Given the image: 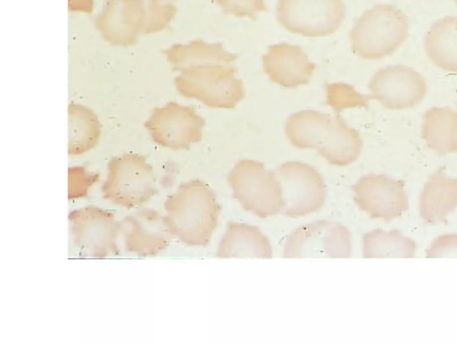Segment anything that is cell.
<instances>
[{"label": "cell", "mask_w": 457, "mask_h": 343, "mask_svg": "<svg viewBox=\"0 0 457 343\" xmlns=\"http://www.w3.org/2000/svg\"><path fill=\"white\" fill-rule=\"evenodd\" d=\"M373 98L390 110L412 108L422 101L427 84L418 71L405 65L378 70L369 83Z\"/></svg>", "instance_id": "11"}, {"label": "cell", "mask_w": 457, "mask_h": 343, "mask_svg": "<svg viewBox=\"0 0 457 343\" xmlns=\"http://www.w3.org/2000/svg\"><path fill=\"white\" fill-rule=\"evenodd\" d=\"M457 207V178L436 171L425 184L420 198V213L428 223H437Z\"/></svg>", "instance_id": "18"}, {"label": "cell", "mask_w": 457, "mask_h": 343, "mask_svg": "<svg viewBox=\"0 0 457 343\" xmlns=\"http://www.w3.org/2000/svg\"><path fill=\"white\" fill-rule=\"evenodd\" d=\"M352 238L348 229L337 222L316 221L303 225L288 236L284 257H350Z\"/></svg>", "instance_id": "10"}, {"label": "cell", "mask_w": 457, "mask_h": 343, "mask_svg": "<svg viewBox=\"0 0 457 343\" xmlns=\"http://www.w3.org/2000/svg\"><path fill=\"white\" fill-rule=\"evenodd\" d=\"M281 185L284 198L282 213L299 218L320 210L326 201V184L320 173L312 166L288 162L275 172Z\"/></svg>", "instance_id": "8"}, {"label": "cell", "mask_w": 457, "mask_h": 343, "mask_svg": "<svg viewBox=\"0 0 457 343\" xmlns=\"http://www.w3.org/2000/svg\"><path fill=\"white\" fill-rule=\"evenodd\" d=\"M204 124L194 106L169 102L154 108L144 126L155 144L173 150H187L202 140Z\"/></svg>", "instance_id": "9"}, {"label": "cell", "mask_w": 457, "mask_h": 343, "mask_svg": "<svg viewBox=\"0 0 457 343\" xmlns=\"http://www.w3.org/2000/svg\"><path fill=\"white\" fill-rule=\"evenodd\" d=\"M72 242L80 256L105 258L120 255L117 239L120 224L114 214L88 205L69 213Z\"/></svg>", "instance_id": "7"}, {"label": "cell", "mask_w": 457, "mask_h": 343, "mask_svg": "<svg viewBox=\"0 0 457 343\" xmlns=\"http://www.w3.org/2000/svg\"><path fill=\"white\" fill-rule=\"evenodd\" d=\"M225 14L248 17L255 20L259 13L266 11L264 0H215Z\"/></svg>", "instance_id": "26"}, {"label": "cell", "mask_w": 457, "mask_h": 343, "mask_svg": "<svg viewBox=\"0 0 457 343\" xmlns=\"http://www.w3.org/2000/svg\"><path fill=\"white\" fill-rule=\"evenodd\" d=\"M268 238L256 227L230 222L217 249L219 258H271Z\"/></svg>", "instance_id": "17"}, {"label": "cell", "mask_w": 457, "mask_h": 343, "mask_svg": "<svg viewBox=\"0 0 457 343\" xmlns=\"http://www.w3.org/2000/svg\"><path fill=\"white\" fill-rule=\"evenodd\" d=\"M327 104L337 113L345 108L368 107L371 95L358 93L355 88L345 83H332L326 87Z\"/></svg>", "instance_id": "24"}, {"label": "cell", "mask_w": 457, "mask_h": 343, "mask_svg": "<svg viewBox=\"0 0 457 343\" xmlns=\"http://www.w3.org/2000/svg\"><path fill=\"white\" fill-rule=\"evenodd\" d=\"M178 92L211 108H235L245 97L243 83L235 78L238 54L223 48L221 43L193 40L175 44L165 52Z\"/></svg>", "instance_id": "1"}, {"label": "cell", "mask_w": 457, "mask_h": 343, "mask_svg": "<svg viewBox=\"0 0 457 343\" xmlns=\"http://www.w3.org/2000/svg\"><path fill=\"white\" fill-rule=\"evenodd\" d=\"M353 191L356 205L372 218L390 221L408 209L403 183L385 174L361 177Z\"/></svg>", "instance_id": "12"}, {"label": "cell", "mask_w": 457, "mask_h": 343, "mask_svg": "<svg viewBox=\"0 0 457 343\" xmlns=\"http://www.w3.org/2000/svg\"><path fill=\"white\" fill-rule=\"evenodd\" d=\"M277 20L287 30L305 37L334 33L345 16L343 0H278Z\"/></svg>", "instance_id": "6"}, {"label": "cell", "mask_w": 457, "mask_h": 343, "mask_svg": "<svg viewBox=\"0 0 457 343\" xmlns=\"http://www.w3.org/2000/svg\"><path fill=\"white\" fill-rule=\"evenodd\" d=\"M407 16L390 4H378L366 11L350 33L353 51L360 57L378 60L395 52L407 39Z\"/></svg>", "instance_id": "3"}, {"label": "cell", "mask_w": 457, "mask_h": 343, "mask_svg": "<svg viewBox=\"0 0 457 343\" xmlns=\"http://www.w3.org/2000/svg\"><path fill=\"white\" fill-rule=\"evenodd\" d=\"M335 128L331 138L319 154L330 164L345 166L354 162L362 148L360 133L338 115H335Z\"/></svg>", "instance_id": "22"}, {"label": "cell", "mask_w": 457, "mask_h": 343, "mask_svg": "<svg viewBox=\"0 0 457 343\" xmlns=\"http://www.w3.org/2000/svg\"><path fill=\"white\" fill-rule=\"evenodd\" d=\"M71 12L91 13L94 8V0H68Z\"/></svg>", "instance_id": "29"}, {"label": "cell", "mask_w": 457, "mask_h": 343, "mask_svg": "<svg viewBox=\"0 0 457 343\" xmlns=\"http://www.w3.org/2000/svg\"><path fill=\"white\" fill-rule=\"evenodd\" d=\"M102 195L114 205L130 209L148 202L156 193L155 177L145 156L129 153L111 159Z\"/></svg>", "instance_id": "5"}, {"label": "cell", "mask_w": 457, "mask_h": 343, "mask_svg": "<svg viewBox=\"0 0 457 343\" xmlns=\"http://www.w3.org/2000/svg\"><path fill=\"white\" fill-rule=\"evenodd\" d=\"M457 4V0H453Z\"/></svg>", "instance_id": "30"}, {"label": "cell", "mask_w": 457, "mask_h": 343, "mask_svg": "<svg viewBox=\"0 0 457 343\" xmlns=\"http://www.w3.org/2000/svg\"><path fill=\"white\" fill-rule=\"evenodd\" d=\"M421 137L429 148L445 155L457 152V112L431 107L423 114Z\"/></svg>", "instance_id": "20"}, {"label": "cell", "mask_w": 457, "mask_h": 343, "mask_svg": "<svg viewBox=\"0 0 457 343\" xmlns=\"http://www.w3.org/2000/svg\"><path fill=\"white\" fill-rule=\"evenodd\" d=\"M164 209V221L171 235L194 247L209 243L220 212L215 193L201 180L179 185L166 198Z\"/></svg>", "instance_id": "2"}, {"label": "cell", "mask_w": 457, "mask_h": 343, "mask_svg": "<svg viewBox=\"0 0 457 343\" xmlns=\"http://www.w3.org/2000/svg\"><path fill=\"white\" fill-rule=\"evenodd\" d=\"M262 63L270 79L287 88L308 84L315 70L300 46L287 43L270 46Z\"/></svg>", "instance_id": "15"}, {"label": "cell", "mask_w": 457, "mask_h": 343, "mask_svg": "<svg viewBox=\"0 0 457 343\" xmlns=\"http://www.w3.org/2000/svg\"><path fill=\"white\" fill-rule=\"evenodd\" d=\"M425 50L440 69L457 72V17L445 16L434 22L425 36Z\"/></svg>", "instance_id": "19"}, {"label": "cell", "mask_w": 457, "mask_h": 343, "mask_svg": "<svg viewBox=\"0 0 457 343\" xmlns=\"http://www.w3.org/2000/svg\"><path fill=\"white\" fill-rule=\"evenodd\" d=\"M428 256H457V235H445L437 238L428 249Z\"/></svg>", "instance_id": "28"}, {"label": "cell", "mask_w": 457, "mask_h": 343, "mask_svg": "<svg viewBox=\"0 0 457 343\" xmlns=\"http://www.w3.org/2000/svg\"><path fill=\"white\" fill-rule=\"evenodd\" d=\"M120 224L125 249L141 257L154 256L164 251L173 237L164 216L154 209L137 210Z\"/></svg>", "instance_id": "14"}, {"label": "cell", "mask_w": 457, "mask_h": 343, "mask_svg": "<svg viewBox=\"0 0 457 343\" xmlns=\"http://www.w3.org/2000/svg\"><path fill=\"white\" fill-rule=\"evenodd\" d=\"M233 197L247 211L261 218L282 213L284 198L276 173L257 161H238L228 176Z\"/></svg>", "instance_id": "4"}, {"label": "cell", "mask_w": 457, "mask_h": 343, "mask_svg": "<svg viewBox=\"0 0 457 343\" xmlns=\"http://www.w3.org/2000/svg\"><path fill=\"white\" fill-rule=\"evenodd\" d=\"M334 126L335 116L304 110L290 115L285 125V132L294 146L319 151L330 139Z\"/></svg>", "instance_id": "16"}, {"label": "cell", "mask_w": 457, "mask_h": 343, "mask_svg": "<svg viewBox=\"0 0 457 343\" xmlns=\"http://www.w3.org/2000/svg\"><path fill=\"white\" fill-rule=\"evenodd\" d=\"M101 37L108 43L129 46L145 34L146 10L144 0H105L95 19Z\"/></svg>", "instance_id": "13"}, {"label": "cell", "mask_w": 457, "mask_h": 343, "mask_svg": "<svg viewBox=\"0 0 457 343\" xmlns=\"http://www.w3.org/2000/svg\"><path fill=\"white\" fill-rule=\"evenodd\" d=\"M414 254L415 243L397 230H376L363 236V257H412Z\"/></svg>", "instance_id": "23"}, {"label": "cell", "mask_w": 457, "mask_h": 343, "mask_svg": "<svg viewBox=\"0 0 457 343\" xmlns=\"http://www.w3.org/2000/svg\"><path fill=\"white\" fill-rule=\"evenodd\" d=\"M98 176L87 172L82 167L68 170V198L75 199L87 196L88 188L97 180Z\"/></svg>", "instance_id": "27"}, {"label": "cell", "mask_w": 457, "mask_h": 343, "mask_svg": "<svg viewBox=\"0 0 457 343\" xmlns=\"http://www.w3.org/2000/svg\"><path fill=\"white\" fill-rule=\"evenodd\" d=\"M146 10L145 34L166 29L177 13L175 0H144Z\"/></svg>", "instance_id": "25"}, {"label": "cell", "mask_w": 457, "mask_h": 343, "mask_svg": "<svg viewBox=\"0 0 457 343\" xmlns=\"http://www.w3.org/2000/svg\"><path fill=\"white\" fill-rule=\"evenodd\" d=\"M101 137V124L95 112L80 104L68 105V154L79 155L93 149Z\"/></svg>", "instance_id": "21"}]
</instances>
